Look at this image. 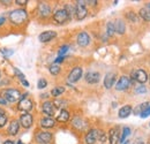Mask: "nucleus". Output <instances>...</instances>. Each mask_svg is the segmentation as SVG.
<instances>
[{
    "instance_id": "1",
    "label": "nucleus",
    "mask_w": 150,
    "mask_h": 144,
    "mask_svg": "<svg viewBox=\"0 0 150 144\" xmlns=\"http://www.w3.org/2000/svg\"><path fill=\"white\" fill-rule=\"evenodd\" d=\"M27 18H28V14L24 9H15V11L11 12V14H9L11 22L13 24H16V25L24 23L27 21Z\"/></svg>"
},
{
    "instance_id": "2",
    "label": "nucleus",
    "mask_w": 150,
    "mask_h": 144,
    "mask_svg": "<svg viewBox=\"0 0 150 144\" xmlns=\"http://www.w3.org/2000/svg\"><path fill=\"white\" fill-rule=\"evenodd\" d=\"M1 97L6 100V102H9V103H14L16 100H19L21 98V93L19 90L16 89H6L1 92Z\"/></svg>"
},
{
    "instance_id": "3",
    "label": "nucleus",
    "mask_w": 150,
    "mask_h": 144,
    "mask_svg": "<svg viewBox=\"0 0 150 144\" xmlns=\"http://www.w3.org/2000/svg\"><path fill=\"white\" fill-rule=\"evenodd\" d=\"M27 96H28V93H24L21 96V100L19 102V106H18L20 111H23L25 113H28L33 108V102Z\"/></svg>"
},
{
    "instance_id": "4",
    "label": "nucleus",
    "mask_w": 150,
    "mask_h": 144,
    "mask_svg": "<svg viewBox=\"0 0 150 144\" xmlns=\"http://www.w3.org/2000/svg\"><path fill=\"white\" fill-rule=\"evenodd\" d=\"M87 8H86V1H77L75 7V15L77 20H83L87 16Z\"/></svg>"
},
{
    "instance_id": "5",
    "label": "nucleus",
    "mask_w": 150,
    "mask_h": 144,
    "mask_svg": "<svg viewBox=\"0 0 150 144\" xmlns=\"http://www.w3.org/2000/svg\"><path fill=\"white\" fill-rule=\"evenodd\" d=\"M53 20L56 21L57 23L62 24V23H65V22H67L69 20V16H68V14H67L65 8H60V9H57L56 13L53 14Z\"/></svg>"
},
{
    "instance_id": "6",
    "label": "nucleus",
    "mask_w": 150,
    "mask_h": 144,
    "mask_svg": "<svg viewBox=\"0 0 150 144\" xmlns=\"http://www.w3.org/2000/svg\"><path fill=\"white\" fill-rule=\"evenodd\" d=\"M131 78L128 77V76H121L120 78H119V81L117 82V84H115V89L118 91H124V90H127L129 87H131Z\"/></svg>"
},
{
    "instance_id": "7",
    "label": "nucleus",
    "mask_w": 150,
    "mask_h": 144,
    "mask_svg": "<svg viewBox=\"0 0 150 144\" xmlns=\"http://www.w3.org/2000/svg\"><path fill=\"white\" fill-rule=\"evenodd\" d=\"M132 77H133V80H135L136 82H139V83H144V82H147V80L149 78V76H148V74L146 73V71H143V69H136V71H134V72L132 73Z\"/></svg>"
},
{
    "instance_id": "8",
    "label": "nucleus",
    "mask_w": 150,
    "mask_h": 144,
    "mask_svg": "<svg viewBox=\"0 0 150 144\" xmlns=\"http://www.w3.org/2000/svg\"><path fill=\"white\" fill-rule=\"evenodd\" d=\"M52 140V134L49 131H40L36 135V141L40 144H47Z\"/></svg>"
},
{
    "instance_id": "9",
    "label": "nucleus",
    "mask_w": 150,
    "mask_h": 144,
    "mask_svg": "<svg viewBox=\"0 0 150 144\" xmlns=\"http://www.w3.org/2000/svg\"><path fill=\"white\" fill-rule=\"evenodd\" d=\"M33 122H34V119H33L31 114H29V113H24L20 118V124L22 125L23 128H27V129L30 128L33 126Z\"/></svg>"
},
{
    "instance_id": "10",
    "label": "nucleus",
    "mask_w": 150,
    "mask_h": 144,
    "mask_svg": "<svg viewBox=\"0 0 150 144\" xmlns=\"http://www.w3.org/2000/svg\"><path fill=\"white\" fill-rule=\"evenodd\" d=\"M109 138H110V144H118L120 141V135H119V128L113 127L109 131Z\"/></svg>"
},
{
    "instance_id": "11",
    "label": "nucleus",
    "mask_w": 150,
    "mask_h": 144,
    "mask_svg": "<svg viewBox=\"0 0 150 144\" xmlns=\"http://www.w3.org/2000/svg\"><path fill=\"white\" fill-rule=\"evenodd\" d=\"M81 77H82V68H81V67H75V68H73V71L69 73L68 81L72 82V83H75V82H77Z\"/></svg>"
},
{
    "instance_id": "12",
    "label": "nucleus",
    "mask_w": 150,
    "mask_h": 144,
    "mask_svg": "<svg viewBox=\"0 0 150 144\" xmlns=\"http://www.w3.org/2000/svg\"><path fill=\"white\" fill-rule=\"evenodd\" d=\"M54 37H57L56 31L49 30V31H44V32H42V34L39 35V37H38V39H39L42 43H47V42L52 40Z\"/></svg>"
},
{
    "instance_id": "13",
    "label": "nucleus",
    "mask_w": 150,
    "mask_h": 144,
    "mask_svg": "<svg viewBox=\"0 0 150 144\" xmlns=\"http://www.w3.org/2000/svg\"><path fill=\"white\" fill-rule=\"evenodd\" d=\"M86 81L90 84H96L99 82V78H100V75L98 72H88L86 74Z\"/></svg>"
},
{
    "instance_id": "14",
    "label": "nucleus",
    "mask_w": 150,
    "mask_h": 144,
    "mask_svg": "<svg viewBox=\"0 0 150 144\" xmlns=\"http://www.w3.org/2000/svg\"><path fill=\"white\" fill-rule=\"evenodd\" d=\"M89 43H90V37H89V35L87 32L83 31V32L79 34V36H77V44L80 46H82V47L88 46Z\"/></svg>"
},
{
    "instance_id": "15",
    "label": "nucleus",
    "mask_w": 150,
    "mask_h": 144,
    "mask_svg": "<svg viewBox=\"0 0 150 144\" xmlns=\"http://www.w3.org/2000/svg\"><path fill=\"white\" fill-rule=\"evenodd\" d=\"M98 138V130L96 129H90L88 134L86 135V143L87 144H95V142Z\"/></svg>"
},
{
    "instance_id": "16",
    "label": "nucleus",
    "mask_w": 150,
    "mask_h": 144,
    "mask_svg": "<svg viewBox=\"0 0 150 144\" xmlns=\"http://www.w3.org/2000/svg\"><path fill=\"white\" fill-rule=\"evenodd\" d=\"M38 13H39L40 16L46 18V16H49L50 13H51V7H50L47 4H45V2H40V4L38 5Z\"/></svg>"
},
{
    "instance_id": "17",
    "label": "nucleus",
    "mask_w": 150,
    "mask_h": 144,
    "mask_svg": "<svg viewBox=\"0 0 150 144\" xmlns=\"http://www.w3.org/2000/svg\"><path fill=\"white\" fill-rule=\"evenodd\" d=\"M115 82V74L114 73H108L104 77V87L106 89H111Z\"/></svg>"
},
{
    "instance_id": "18",
    "label": "nucleus",
    "mask_w": 150,
    "mask_h": 144,
    "mask_svg": "<svg viewBox=\"0 0 150 144\" xmlns=\"http://www.w3.org/2000/svg\"><path fill=\"white\" fill-rule=\"evenodd\" d=\"M43 112L49 116V118H52L54 115V107H53V104L51 102H45L42 106Z\"/></svg>"
},
{
    "instance_id": "19",
    "label": "nucleus",
    "mask_w": 150,
    "mask_h": 144,
    "mask_svg": "<svg viewBox=\"0 0 150 144\" xmlns=\"http://www.w3.org/2000/svg\"><path fill=\"white\" fill-rule=\"evenodd\" d=\"M114 30H115V32H118V34H120V35L125 34V30H126L125 22H124L122 20L115 21V23H114Z\"/></svg>"
},
{
    "instance_id": "20",
    "label": "nucleus",
    "mask_w": 150,
    "mask_h": 144,
    "mask_svg": "<svg viewBox=\"0 0 150 144\" xmlns=\"http://www.w3.org/2000/svg\"><path fill=\"white\" fill-rule=\"evenodd\" d=\"M19 129H20V122L14 120V121L11 122V125L8 127V134L12 135V136H14V135H16L19 133Z\"/></svg>"
},
{
    "instance_id": "21",
    "label": "nucleus",
    "mask_w": 150,
    "mask_h": 144,
    "mask_svg": "<svg viewBox=\"0 0 150 144\" xmlns=\"http://www.w3.org/2000/svg\"><path fill=\"white\" fill-rule=\"evenodd\" d=\"M54 125H56V120L52 118L47 116V118H44L40 120V126L43 128H52V127H54Z\"/></svg>"
},
{
    "instance_id": "22",
    "label": "nucleus",
    "mask_w": 150,
    "mask_h": 144,
    "mask_svg": "<svg viewBox=\"0 0 150 144\" xmlns=\"http://www.w3.org/2000/svg\"><path fill=\"white\" fill-rule=\"evenodd\" d=\"M132 113V107L129 105H126V106H122V107L119 109V118L121 119H125L127 116H129V114Z\"/></svg>"
},
{
    "instance_id": "23",
    "label": "nucleus",
    "mask_w": 150,
    "mask_h": 144,
    "mask_svg": "<svg viewBox=\"0 0 150 144\" xmlns=\"http://www.w3.org/2000/svg\"><path fill=\"white\" fill-rule=\"evenodd\" d=\"M68 119H69V112L66 109H61L59 115L57 116V120L59 122H66V121H68Z\"/></svg>"
},
{
    "instance_id": "24",
    "label": "nucleus",
    "mask_w": 150,
    "mask_h": 144,
    "mask_svg": "<svg viewBox=\"0 0 150 144\" xmlns=\"http://www.w3.org/2000/svg\"><path fill=\"white\" fill-rule=\"evenodd\" d=\"M149 106V103H142V104H140V105H137L136 107L134 108V114L135 115H141L144 111H146V108Z\"/></svg>"
},
{
    "instance_id": "25",
    "label": "nucleus",
    "mask_w": 150,
    "mask_h": 144,
    "mask_svg": "<svg viewBox=\"0 0 150 144\" xmlns=\"http://www.w3.org/2000/svg\"><path fill=\"white\" fill-rule=\"evenodd\" d=\"M139 14H140V18H143L144 21H150V11L149 9H147V8H141L140 12H139Z\"/></svg>"
},
{
    "instance_id": "26",
    "label": "nucleus",
    "mask_w": 150,
    "mask_h": 144,
    "mask_svg": "<svg viewBox=\"0 0 150 144\" xmlns=\"http://www.w3.org/2000/svg\"><path fill=\"white\" fill-rule=\"evenodd\" d=\"M73 126L76 127L77 129H83L84 126H86V124H84V121L81 120L80 118H75L74 120H73Z\"/></svg>"
},
{
    "instance_id": "27",
    "label": "nucleus",
    "mask_w": 150,
    "mask_h": 144,
    "mask_svg": "<svg viewBox=\"0 0 150 144\" xmlns=\"http://www.w3.org/2000/svg\"><path fill=\"white\" fill-rule=\"evenodd\" d=\"M114 23L113 22H109L108 24H106V34H108V36H113V34H114Z\"/></svg>"
},
{
    "instance_id": "28",
    "label": "nucleus",
    "mask_w": 150,
    "mask_h": 144,
    "mask_svg": "<svg viewBox=\"0 0 150 144\" xmlns=\"http://www.w3.org/2000/svg\"><path fill=\"white\" fill-rule=\"evenodd\" d=\"M64 91H65V88H62V87H57V88H53V89H52L51 95H52L53 97H58V96H60Z\"/></svg>"
},
{
    "instance_id": "29",
    "label": "nucleus",
    "mask_w": 150,
    "mask_h": 144,
    "mask_svg": "<svg viewBox=\"0 0 150 144\" xmlns=\"http://www.w3.org/2000/svg\"><path fill=\"white\" fill-rule=\"evenodd\" d=\"M128 135H131V128H129V127H125L124 130H122V136L120 137V141L124 143V142L126 141V137H127Z\"/></svg>"
},
{
    "instance_id": "30",
    "label": "nucleus",
    "mask_w": 150,
    "mask_h": 144,
    "mask_svg": "<svg viewBox=\"0 0 150 144\" xmlns=\"http://www.w3.org/2000/svg\"><path fill=\"white\" fill-rule=\"evenodd\" d=\"M65 9H66V12H67V14H68V16H69V20H71L72 16H73V14H75L74 6H72V5H66V6H65Z\"/></svg>"
},
{
    "instance_id": "31",
    "label": "nucleus",
    "mask_w": 150,
    "mask_h": 144,
    "mask_svg": "<svg viewBox=\"0 0 150 144\" xmlns=\"http://www.w3.org/2000/svg\"><path fill=\"white\" fill-rule=\"evenodd\" d=\"M59 72H60V67H59L58 64H53V65L50 66V73H51L52 75H58Z\"/></svg>"
},
{
    "instance_id": "32",
    "label": "nucleus",
    "mask_w": 150,
    "mask_h": 144,
    "mask_svg": "<svg viewBox=\"0 0 150 144\" xmlns=\"http://www.w3.org/2000/svg\"><path fill=\"white\" fill-rule=\"evenodd\" d=\"M6 122H7V116H6V114L0 112V128H2V127L5 126Z\"/></svg>"
},
{
    "instance_id": "33",
    "label": "nucleus",
    "mask_w": 150,
    "mask_h": 144,
    "mask_svg": "<svg viewBox=\"0 0 150 144\" xmlns=\"http://www.w3.org/2000/svg\"><path fill=\"white\" fill-rule=\"evenodd\" d=\"M46 85H47V82H46V80H44V78H40V80L38 81V83H37L38 89H44Z\"/></svg>"
},
{
    "instance_id": "34",
    "label": "nucleus",
    "mask_w": 150,
    "mask_h": 144,
    "mask_svg": "<svg viewBox=\"0 0 150 144\" xmlns=\"http://www.w3.org/2000/svg\"><path fill=\"white\" fill-rule=\"evenodd\" d=\"M68 49H69L68 45H64V46H61L60 50H59V56H64V54L68 51Z\"/></svg>"
},
{
    "instance_id": "35",
    "label": "nucleus",
    "mask_w": 150,
    "mask_h": 144,
    "mask_svg": "<svg viewBox=\"0 0 150 144\" xmlns=\"http://www.w3.org/2000/svg\"><path fill=\"white\" fill-rule=\"evenodd\" d=\"M0 52L4 54L5 56H11V55H13V53H14L13 50H8V49H2Z\"/></svg>"
},
{
    "instance_id": "36",
    "label": "nucleus",
    "mask_w": 150,
    "mask_h": 144,
    "mask_svg": "<svg viewBox=\"0 0 150 144\" xmlns=\"http://www.w3.org/2000/svg\"><path fill=\"white\" fill-rule=\"evenodd\" d=\"M127 18L131 20L132 22H137V16H136L134 13H128V14H127Z\"/></svg>"
},
{
    "instance_id": "37",
    "label": "nucleus",
    "mask_w": 150,
    "mask_h": 144,
    "mask_svg": "<svg viewBox=\"0 0 150 144\" xmlns=\"http://www.w3.org/2000/svg\"><path fill=\"white\" fill-rule=\"evenodd\" d=\"M14 73H15V75H16V76L19 77V78H20V80H21V81L25 78V76H24V75H23L22 73L20 72V71H19V69H18V68H14Z\"/></svg>"
},
{
    "instance_id": "38",
    "label": "nucleus",
    "mask_w": 150,
    "mask_h": 144,
    "mask_svg": "<svg viewBox=\"0 0 150 144\" xmlns=\"http://www.w3.org/2000/svg\"><path fill=\"white\" fill-rule=\"evenodd\" d=\"M135 92H136V93H144V92H147V89H146V87L140 85V87H137V88L135 89Z\"/></svg>"
},
{
    "instance_id": "39",
    "label": "nucleus",
    "mask_w": 150,
    "mask_h": 144,
    "mask_svg": "<svg viewBox=\"0 0 150 144\" xmlns=\"http://www.w3.org/2000/svg\"><path fill=\"white\" fill-rule=\"evenodd\" d=\"M98 138H99L100 142H105V140H106L105 133L104 131H98Z\"/></svg>"
},
{
    "instance_id": "40",
    "label": "nucleus",
    "mask_w": 150,
    "mask_h": 144,
    "mask_svg": "<svg viewBox=\"0 0 150 144\" xmlns=\"http://www.w3.org/2000/svg\"><path fill=\"white\" fill-rule=\"evenodd\" d=\"M149 115H150V105L146 108V111L141 114V118H147V116H149Z\"/></svg>"
},
{
    "instance_id": "41",
    "label": "nucleus",
    "mask_w": 150,
    "mask_h": 144,
    "mask_svg": "<svg viewBox=\"0 0 150 144\" xmlns=\"http://www.w3.org/2000/svg\"><path fill=\"white\" fill-rule=\"evenodd\" d=\"M27 2H28L27 0H16V1H15V4H18L20 6H24Z\"/></svg>"
},
{
    "instance_id": "42",
    "label": "nucleus",
    "mask_w": 150,
    "mask_h": 144,
    "mask_svg": "<svg viewBox=\"0 0 150 144\" xmlns=\"http://www.w3.org/2000/svg\"><path fill=\"white\" fill-rule=\"evenodd\" d=\"M64 59H65V56H58V58L56 59V61H54V64H58V62L64 61Z\"/></svg>"
},
{
    "instance_id": "43",
    "label": "nucleus",
    "mask_w": 150,
    "mask_h": 144,
    "mask_svg": "<svg viewBox=\"0 0 150 144\" xmlns=\"http://www.w3.org/2000/svg\"><path fill=\"white\" fill-rule=\"evenodd\" d=\"M21 82H22V84H23V85H25V87H29V83H28L25 80H22Z\"/></svg>"
},
{
    "instance_id": "44",
    "label": "nucleus",
    "mask_w": 150,
    "mask_h": 144,
    "mask_svg": "<svg viewBox=\"0 0 150 144\" xmlns=\"http://www.w3.org/2000/svg\"><path fill=\"white\" fill-rule=\"evenodd\" d=\"M4 144H15V142H13V141H11V140H8V141H6V142H4Z\"/></svg>"
},
{
    "instance_id": "45",
    "label": "nucleus",
    "mask_w": 150,
    "mask_h": 144,
    "mask_svg": "<svg viewBox=\"0 0 150 144\" xmlns=\"http://www.w3.org/2000/svg\"><path fill=\"white\" fill-rule=\"evenodd\" d=\"M2 104H4V105H6V104H7V102H6L5 99H0V105H2Z\"/></svg>"
},
{
    "instance_id": "46",
    "label": "nucleus",
    "mask_w": 150,
    "mask_h": 144,
    "mask_svg": "<svg viewBox=\"0 0 150 144\" xmlns=\"http://www.w3.org/2000/svg\"><path fill=\"white\" fill-rule=\"evenodd\" d=\"M4 22H5V18L2 16V18H0V25H1V24H2Z\"/></svg>"
},
{
    "instance_id": "47",
    "label": "nucleus",
    "mask_w": 150,
    "mask_h": 144,
    "mask_svg": "<svg viewBox=\"0 0 150 144\" xmlns=\"http://www.w3.org/2000/svg\"><path fill=\"white\" fill-rule=\"evenodd\" d=\"M134 144H144V142H142V141H136Z\"/></svg>"
},
{
    "instance_id": "48",
    "label": "nucleus",
    "mask_w": 150,
    "mask_h": 144,
    "mask_svg": "<svg viewBox=\"0 0 150 144\" xmlns=\"http://www.w3.org/2000/svg\"><path fill=\"white\" fill-rule=\"evenodd\" d=\"M18 144H23V143H22V142H21V141H19V142H18Z\"/></svg>"
},
{
    "instance_id": "49",
    "label": "nucleus",
    "mask_w": 150,
    "mask_h": 144,
    "mask_svg": "<svg viewBox=\"0 0 150 144\" xmlns=\"http://www.w3.org/2000/svg\"><path fill=\"white\" fill-rule=\"evenodd\" d=\"M147 6H148V8H150V2L148 4V5H147Z\"/></svg>"
},
{
    "instance_id": "50",
    "label": "nucleus",
    "mask_w": 150,
    "mask_h": 144,
    "mask_svg": "<svg viewBox=\"0 0 150 144\" xmlns=\"http://www.w3.org/2000/svg\"><path fill=\"white\" fill-rule=\"evenodd\" d=\"M149 82H150V76H149Z\"/></svg>"
},
{
    "instance_id": "51",
    "label": "nucleus",
    "mask_w": 150,
    "mask_h": 144,
    "mask_svg": "<svg viewBox=\"0 0 150 144\" xmlns=\"http://www.w3.org/2000/svg\"><path fill=\"white\" fill-rule=\"evenodd\" d=\"M0 77H1V74H0Z\"/></svg>"
}]
</instances>
